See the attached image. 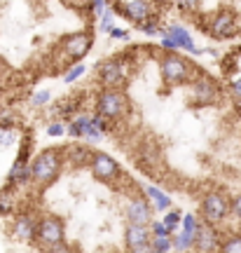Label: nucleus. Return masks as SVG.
<instances>
[{
  "label": "nucleus",
  "mask_w": 241,
  "mask_h": 253,
  "mask_svg": "<svg viewBox=\"0 0 241 253\" xmlns=\"http://www.w3.org/2000/svg\"><path fill=\"white\" fill-rule=\"evenodd\" d=\"M59 169H61V155H59V150H42L33 160V164H31V181L47 185V183H52L59 176Z\"/></svg>",
  "instance_id": "f257e3e1"
},
{
  "label": "nucleus",
  "mask_w": 241,
  "mask_h": 253,
  "mask_svg": "<svg viewBox=\"0 0 241 253\" xmlns=\"http://www.w3.org/2000/svg\"><path fill=\"white\" fill-rule=\"evenodd\" d=\"M199 209H201V216H204L206 223L215 225V223H223L225 218L230 216V211H232V202L225 197L223 192H208V195H204Z\"/></svg>",
  "instance_id": "f03ea898"
},
{
  "label": "nucleus",
  "mask_w": 241,
  "mask_h": 253,
  "mask_svg": "<svg viewBox=\"0 0 241 253\" xmlns=\"http://www.w3.org/2000/svg\"><path fill=\"white\" fill-rule=\"evenodd\" d=\"M126 113V96L120 89H103L96 99V115L106 120H120Z\"/></svg>",
  "instance_id": "7ed1b4c3"
},
{
  "label": "nucleus",
  "mask_w": 241,
  "mask_h": 253,
  "mask_svg": "<svg viewBox=\"0 0 241 253\" xmlns=\"http://www.w3.org/2000/svg\"><path fill=\"white\" fill-rule=\"evenodd\" d=\"M160 71H161V80L164 82L178 84V82H185L190 78V63L173 52V54H166L160 61Z\"/></svg>",
  "instance_id": "20e7f679"
},
{
  "label": "nucleus",
  "mask_w": 241,
  "mask_h": 253,
  "mask_svg": "<svg viewBox=\"0 0 241 253\" xmlns=\"http://www.w3.org/2000/svg\"><path fill=\"white\" fill-rule=\"evenodd\" d=\"M40 244L45 246H56L63 244L66 239V227H63V220L56 216H45L38 220V237H36Z\"/></svg>",
  "instance_id": "39448f33"
},
{
  "label": "nucleus",
  "mask_w": 241,
  "mask_h": 253,
  "mask_svg": "<svg viewBox=\"0 0 241 253\" xmlns=\"http://www.w3.org/2000/svg\"><path fill=\"white\" fill-rule=\"evenodd\" d=\"M91 173L96 176L98 181H103V183H110V181H115L117 176H120V164L110 157V155L106 153H94L91 155Z\"/></svg>",
  "instance_id": "423d86ee"
},
{
  "label": "nucleus",
  "mask_w": 241,
  "mask_h": 253,
  "mask_svg": "<svg viewBox=\"0 0 241 253\" xmlns=\"http://www.w3.org/2000/svg\"><path fill=\"white\" fill-rule=\"evenodd\" d=\"M126 220L131 225H150L152 220V209L143 197H134L126 207Z\"/></svg>",
  "instance_id": "0eeeda50"
},
{
  "label": "nucleus",
  "mask_w": 241,
  "mask_h": 253,
  "mask_svg": "<svg viewBox=\"0 0 241 253\" xmlns=\"http://www.w3.org/2000/svg\"><path fill=\"white\" fill-rule=\"evenodd\" d=\"M220 242H218V232L213 230V225L211 223H201V227H199V235H197V244L195 249L199 253H215L220 251Z\"/></svg>",
  "instance_id": "6e6552de"
},
{
  "label": "nucleus",
  "mask_w": 241,
  "mask_h": 253,
  "mask_svg": "<svg viewBox=\"0 0 241 253\" xmlns=\"http://www.w3.org/2000/svg\"><path fill=\"white\" fill-rule=\"evenodd\" d=\"M91 47V38L89 33H73V36H68L66 40H63V49H66V54L71 56V59H82V56L89 52Z\"/></svg>",
  "instance_id": "1a4fd4ad"
},
{
  "label": "nucleus",
  "mask_w": 241,
  "mask_h": 253,
  "mask_svg": "<svg viewBox=\"0 0 241 253\" xmlns=\"http://www.w3.org/2000/svg\"><path fill=\"white\" fill-rule=\"evenodd\" d=\"M152 242V230L148 225H126V232H124V244L129 251H134L138 246H145Z\"/></svg>",
  "instance_id": "9d476101"
},
{
  "label": "nucleus",
  "mask_w": 241,
  "mask_h": 253,
  "mask_svg": "<svg viewBox=\"0 0 241 253\" xmlns=\"http://www.w3.org/2000/svg\"><path fill=\"white\" fill-rule=\"evenodd\" d=\"M98 78L101 82L106 84L108 89H115L117 82H122L124 78V68H122V61H108L101 66V71H98Z\"/></svg>",
  "instance_id": "9b49d317"
},
{
  "label": "nucleus",
  "mask_w": 241,
  "mask_h": 253,
  "mask_svg": "<svg viewBox=\"0 0 241 253\" xmlns=\"http://www.w3.org/2000/svg\"><path fill=\"white\" fill-rule=\"evenodd\" d=\"M211 33H213L215 38H230L234 36V14L232 12H227V9H223V12H218L213 19V24H211Z\"/></svg>",
  "instance_id": "f8f14e48"
},
{
  "label": "nucleus",
  "mask_w": 241,
  "mask_h": 253,
  "mask_svg": "<svg viewBox=\"0 0 241 253\" xmlns=\"http://www.w3.org/2000/svg\"><path fill=\"white\" fill-rule=\"evenodd\" d=\"M14 237L21 239V242H31V239H36L38 237V223H33L28 216L17 218V223H14Z\"/></svg>",
  "instance_id": "ddd939ff"
},
{
  "label": "nucleus",
  "mask_w": 241,
  "mask_h": 253,
  "mask_svg": "<svg viewBox=\"0 0 241 253\" xmlns=\"http://www.w3.org/2000/svg\"><path fill=\"white\" fill-rule=\"evenodd\" d=\"M215 96H218V89H215V84L211 80L195 82V99L199 103H211V101H215Z\"/></svg>",
  "instance_id": "4468645a"
},
{
  "label": "nucleus",
  "mask_w": 241,
  "mask_h": 253,
  "mask_svg": "<svg viewBox=\"0 0 241 253\" xmlns=\"http://www.w3.org/2000/svg\"><path fill=\"white\" fill-rule=\"evenodd\" d=\"M126 17L134 19V21H145L148 14H150V7H148V2L145 0H131V2H126Z\"/></svg>",
  "instance_id": "2eb2a0df"
},
{
  "label": "nucleus",
  "mask_w": 241,
  "mask_h": 253,
  "mask_svg": "<svg viewBox=\"0 0 241 253\" xmlns=\"http://www.w3.org/2000/svg\"><path fill=\"white\" fill-rule=\"evenodd\" d=\"M28 178H31V167H26V157H24V160H17V164H14L12 171H9V183L21 185V183H26Z\"/></svg>",
  "instance_id": "dca6fc26"
},
{
  "label": "nucleus",
  "mask_w": 241,
  "mask_h": 253,
  "mask_svg": "<svg viewBox=\"0 0 241 253\" xmlns=\"http://www.w3.org/2000/svg\"><path fill=\"white\" fill-rule=\"evenodd\" d=\"M166 36L173 38V40H176L180 47H185V49H192V52H197V49H195V42H192V38L188 36V31H185V28H180V26H169Z\"/></svg>",
  "instance_id": "f3484780"
},
{
  "label": "nucleus",
  "mask_w": 241,
  "mask_h": 253,
  "mask_svg": "<svg viewBox=\"0 0 241 253\" xmlns=\"http://www.w3.org/2000/svg\"><path fill=\"white\" fill-rule=\"evenodd\" d=\"M145 192H148V197L155 202V209H157V211H166V209L171 207V199L166 197L161 190L155 188V185H148V188H145Z\"/></svg>",
  "instance_id": "a211bd4d"
},
{
  "label": "nucleus",
  "mask_w": 241,
  "mask_h": 253,
  "mask_svg": "<svg viewBox=\"0 0 241 253\" xmlns=\"http://www.w3.org/2000/svg\"><path fill=\"white\" fill-rule=\"evenodd\" d=\"M197 244V235H192V232H178V237H173V246L178 249V251H190L192 246Z\"/></svg>",
  "instance_id": "6ab92c4d"
},
{
  "label": "nucleus",
  "mask_w": 241,
  "mask_h": 253,
  "mask_svg": "<svg viewBox=\"0 0 241 253\" xmlns=\"http://www.w3.org/2000/svg\"><path fill=\"white\" fill-rule=\"evenodd\" d=\"M89 125H91V118H75L73 125L68 126V131H71V136H75V138H84Z\"/></svg>",
  "instance_id": "aec40b11"
},
{
  "label": "nucleus",
  "mask_w": 241,
  "mask_h": 253,
  "mask_svg": "<svg viewBox=\"0 0 241 253\" xmlns=\"http://www.w3.org/2000/svg\"><path fill=\"white\" fill-rule=\"evenodd\" d=\"M152 249L155 251H161V253H169L173 249V239L171 237H152Z\"/></svg>",
  "instance_id": "412c9836"
},
{
  "label": "nucleus",
  "mask_w": 241,
  "mask_h": 253,
  "mask_svg": "<svg viewBox=\"0 0 241 253\" xmlns=\"http://www.w3.org/2000/svg\"><path fill=\"white\" fill-rule=\"evenodd\" d=\"M220 253H241V237H230L227 242H223Z\"/></svg>",
  "instance_id": "4be33fe9"
},
{
  "label": "nucleus",
  "mask_w": 241,
  "mask_h": 253,
  "mask_svg": "<svg viewBox=\"0 0 241 253\" xmlns=\"http://www.w3.org/2000/svg\"><path fill=\"white\" fill-rule=\"evenodd\" d=\"M199 227H201V223L197 220V216H192V213H188V216L183 218V230H185V232H192V235H199Z\"/></svg>",
  "instance_id": "5701e85b"
},
{
  "label": "nucleus",
  "mask_w": 241,
  "mask_h": 253,
  "mask_svg": "<svg viewBox=\"0 0 241 253\" xmlns=\"http://www.w3.org/2000/svg\"><path fill=\"white\" fill-rule=\"evenodd\" d=\"M178 223H180V213H178V211H169V213H166V218H164V225L171 230V235H173V230H176V225H178Z\"/></svg>",
  "instance_id": "b1692460"
},
{
  "label": "nucleus",
  "mask_w": 241,
  "mask_h": 253,
  "mask_svg": "<svg viewBox=\"0 0 241 253\" xmlns=\"http://www.w3.org/2000/svg\"><path fill=\"white\" fill-rule=\"evenodd\" d=\"M82 73H84V66H82V63H75V66H73L71 71L66 73V78H63V82H75L78 80V78H80Z\"/></svg>",
  "instance_id": "393cba45"
},
{
  "label": "nucleus",
  "mask_w": 241,
  "mask_h": 253,
  "mask_svg": "<svg viewBox=\"0 0 241 253\" xmlns=\"http://www.w3.org/2000/svg\"><path fill=\"white\" fill-rule=\"evenodd\" d=\"M49 96H52V94H49V91L47 89H42V91H38V94H33V106H36V108H40V106H45L47 101H49Z\"/></svg>",
  "instance_id": "a878e982"
},
{
  "label": "nucleus",
  "mask_w": 241,
  "mask_h": 253,
  "mask_svg": "<svg viewBox=\"0 0 241 253\" xmlns=\"http://www.w3.org/2000/svg\"><path fill=\"white\" fill-rule=\"evenodd\" d=\"M68 153L73 155V160H75V162H82V160H84V157L89 155V150H87V148H80V145H73ZM89 157H91V155H89Z\"/></svg>",
  "instance_id": "bb28decb"
},
{
  "label": "nucleus",
  "mask_w": 241,
  "mask_h": 253,
  "mask_svg": "<svg viewBox=\"0 0 241 253\" xmlns=\"http://www.w3.org/2000/svg\"><path fill=\"white\" fill-rule=\"evenodd\" d=\"M152 237H171V230L164 223H152Z\"/></svg>",
  "instance_id": "cd10ccee"
},
{
  "label": "nucleus",
  "mask_w": 241,
  "mask_h": 253,
  "mask_svg": "<svg viewBox=\"0 0 241 253\" xmlns=\"http://www.w3.org/2000/svg\"><path fill=\"white\" fill-rule=\"evenodd\" d=\"M47 134L49 136H63L66 134V126H63L61 122H54V125L47 126Z\"/></svg>",
  "instance_id": "c85d7f7f"
},
{
  "label": "nucleus",
  "mask_w": 241,
  "mask_h": 253,
  "mask_svg": "<svg viewBox=\"0 0 241 253\" xmlns=\"http://www.w3.org/2000/svg\"><path fill=\"white\" fill-rule=\"evenodd\" d=\"M232 216L237 218V220H241V192L232 199Z\"/></svg>",
  "instance_id": "c756f323"
},
{
  "label": "nucleus",
  "mask_w": 241,
  "mask_h": 253,
  "mask_svg": "<svg viewBox=\"0 0 241 253\" xmlns=\"http://www.w3.org/2000/svg\"><path fill=\"white\" fill-rule=\"evenodd\" d=\"M45 253H73V251L66 244H56V246H47Z\"/></svg>",
  "instance_id": "7c9ffc66"
},
{
  "label": "nucleus",
  "mask_w": 241,
  "mask_h": 253,
  "mask_svg": "<svg viewBox=\"0 0 241 253\" xmlns=\"http://www.w3.org/2000/svg\"><path fill=\"white\" fill-rule=\"evenodd\" d=\"M101 31L113 33V19H110V14H103V19H101Z\"/></svg>",
  "instance_id": "2f4dec72"
},
{
  "label": "nucleus",
  "mask_w": 241,
  "mask_h": 253,
  "mask_svg": "<svg viewBox=\"0 0 241 253\" xmlns=\"http://www.w3.org/2000/svg\"><path fill=\"white\" fill-rule=\"evenodd\" d=\"M12 209V202H9L7 195H0V213H9Z\"/></svg>",
  "instance_id": "473e14b6"
},
{
  "label": "nucleus",
  "mask_w": 241,
  "mask_h": 253,
  "mask_svg": "<svg viewBox=\"0 0 241 253\" xmlns=\"http://www.w3.org/2000/svg\"><path fill=\"white\" fill-rule=\"evenodd\" d=\"M178 5L183 9H195V7H199V0H178Z\"/></svg>",
  "instance_id": "72a5a7b5"
},
{
  "label": "nucleus",
  "mask_w": 241,
  "mask_h": 253,
  "mask_svg": "<svg viewBox=\"0 0 241 253\" xmlns=\"http://www.w3.org/2000/svg\"><path fill=\"white\" fill-rule=\"evenodd\" d=\"M87 138H89V141H98V138H101V131H98L94 125H89V129H87Z\"/></svg>",
  "instance_id": "f704fd0d"
},
{
  "label": "nucleus",
  "mask_w": 241,
  "mask_h": 253,
  "mask_svg": "<svg viewBox=\"0 0 241 253\" xmlns=\"http://www.w3.org/2000/svg\"><path fill=\"white\" fill-rule=\"evenodd\" d=\"M129 253H155V249H152V244H145V246H138V249H134V251Z\"/></svg>",
  "instance_id": "c9c22d12"
},
{
  "label": "nucleus",
  "mask_w": 241,
  "mask_h": 253,
  "mask_svg": "<svg viewBox=\"0 0 241 253\" xmlns=\"http://www.w3.org/2000/svg\"><path fill=\"white\" fill-rule=\"evenodd\" d=\"M91 7L96 14H103V0H91Z\"/></svg>",
  "instance_id": "e433bc0d"
},
{
  "label": "nucleus",
  "mask_w": 241,
  "mask_h": 253,
  "mask_svg": "<svg viewBox=\"0 0 241 253\" xmlns=\"http://www.w3.org/2000/svg\"><path fill=\"white\" fill-rule=\"evenodd\" d=\"M110 36H113V38H122V40H124L126 33H124V31H117V28H113V33H110Z\"/></svg>",
  "instance_id": "4c0bfd02"
},
{
  "label": "nucleus",
  "mask_w": 241,
  "mask_h": 253,
  "mask_svg": "<svg viewBox=\"0 0 241 253\" xmlns=\"http://www.w3.org/2000/svg\"><path fill=\"white\" fill-rule=\"evenodd\" d=\"M143 31H145V33H157V26H152V24H145Z\"/></svg>",
  "instance_id": "58836bf2"
},
{
  "label": "nucleus",
  "mask_w": 241,
  "mask_h": 253,
  "mask_svg": "<svg viewBox=\"0 0 241 253\" xmlns=\"http://www.w3.org/2000/svg\"><path fill=\"white\" fill-rule=\"evenodd\" d=\"M234 89H237V91H241V80H237V82H234Z\"/></svg>",
  "instance_id": "ea45409f"
},
{
  "label": "nucleus",
  "mask_w": 241,
  "mask_h": 253,
  "mask_svg": "<svg viewBox=\"0 0 241 253\" xmlns=\"http://www.w3.org/2000/svg\"><path fill=\"white\" fill-rule=\"evenodd\" d=\"M0 73H2V61H0Z\"/></svg>",
  "instance_id": "a19ab883"
}]
</instances>
